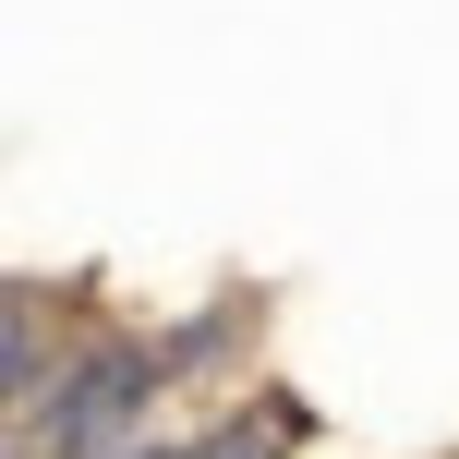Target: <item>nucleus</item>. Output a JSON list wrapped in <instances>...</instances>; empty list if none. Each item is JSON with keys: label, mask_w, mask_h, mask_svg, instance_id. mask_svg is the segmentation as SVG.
<instances>
[{"label": "nucleus", "mask_w": 459, "mask_h": 459, "mask_svg": "<svg viewBox=\"0 0 459 459\" xmlns=\"http://www.w3.org/2000/svg\"><path fill=\"white\" fill-rule=\"evenodd\" d=\"M145 387H158V363L145 351H97L85 375H73V399L48 423H61V459H121V436H134V411H145Z\"/></svg>", "instance_id": "f257e3e1"}, {"label": "nucleus", "mask_w": 459, "mask_h": 459, "mask_svg": "<svg viewBox=\"0 0 459 459\" xmlns=\"http://www.w3.org/2000/svg\"><path fill=\"white\" fill-rule=\"evenodd\" d=\"M290 436H302V423H290V411H266V423H230V436H218V447H194V459H278Z\"/></svg>", "instance_id": "f03ea898"}]
</instances>
